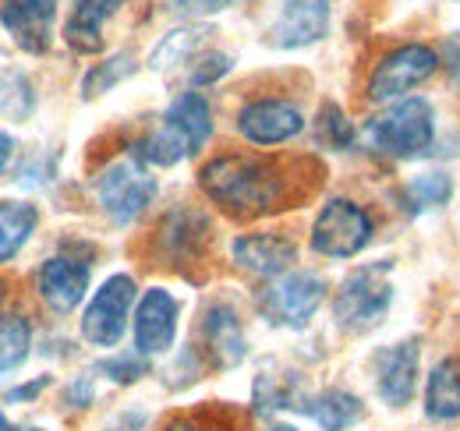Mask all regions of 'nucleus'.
Instances as JSON below:
<instances>
[{
  "instance_id": "obj_4",
  "label": "nucleus",
  "mask_w": 460,
  "mask_h": 431,
  "mask_svg": "<svg viewBox=\"0 0 460 431\" xmlns=\"http://www.w3.org/2000/svg\"><path fill=\"white\" fill-rule=\"evenodd\" d=\"M390 262H368L344 276V283L333 294V315L350 332H368L386 319L394 304V279Z\"/></svg>"
},
{
  "instance_id": "obj_17",
  "label": "nucleus",
  "mask_w": 460,
  "mask_h": 431,
  "mask_svg": "<svg viewBox=\"0 0 460 431\" xmlns=\"http://www.w3.org/2000/svg\"><path fill=\"white\" fill-rule=\"evenodd\" d=\"M36 286H40V297L58 312V315H67L82 304L85 290H89V266L78 262V259H67V255H58V259H47L40 266V276H36Z\"/></svg>"
},
{
  "instance_id": "obj_12",
  "label": "nucleus",
  "mask_w": 460,
  "mask_h": 431,
  "mask_svg": "<svg viewBox=\"0 0 460 431\" xmlns=\"http://www.w3.org/2000/svg\"><path fill=\"white\" fill-rule=\"evenodd\" d=\"M54 22H58V0H4L0 4V25L11 32V40L25 54H47L54 43Z\"/></svg>"
},
{
  "instance_id": "obj_33",
  "label": "nucleus",
  "mask_w": 460,
  "mask_h": 431,
  "mask_svg": "<svg viewBox=\"0 0 460 431\" xmlns=\"http://www.w3.org/2000/svg\"><path fill=\"white\" fill-rule=\"evenodd\" d=\"M93 400H96V392H93V372L78 375L67 385V403H71V407H89Z\"/></svg>"
},
{
  "instance_id": "obj_20",
  "label": "nucleus",
  "mask_w": 460,
  "mask_h": 431,
  "mask_svg": "<svg viewBox=\"0 0 460 431\" xmlns=\"http://www.w3.org/2000/svg\"><path fill=\"white\" fill-rule=\"evenodd\" d=\"M425 414L432 421L460 418V357H447L432 368L429 385H425Z\"/></svg>"
},
{
  "instance_id": "obj_16",
  "label": "nucleus",
  "mask_w": 460,
  "mask_h": 431,
  "mask_svg": "<svg viewBox=\"0 0 460 431\" xmlns=\"http://www.w3.org/2000/svg\"><path fill=\"white\" fill-rule=\"evenodd\" d=\"M230 255H234V262L241 269L266 276V279H277V276H284L294 266L297 244L284 233H241L230 244Z\"/></svg>"
},
{
  "instance_id": "obj_22",
  "label": "nucleus",
  "mask_w": 460,
  "mask_h": 431,
  "mask_svg": "<svg viewBox=\"0 0 460 431\" xmlns=\"http://www.w3.org/2000/svg\"><path fill=\"white\" fill-rule=\"evenodd\" d=\"M308 392L301 385V378L294 372H280V375H262L255 378V410L259 414H277V410H305Z\"/></svg>"
},
{
  "instance_id": "obj_15",
  "label": "nucleus",
  "mask_w": 460,
  "mask_h": 431,
  "mask_svg": "<svg viewBox=\"0 0 460 431\" xmlns=\"http://www.w3.org/2000/svg\"><path fill=\"white\" fill-rule=\"evenodd\" d=\"M330 32V0H284L270 29V43L280 50H301Z\"/></svg>"
},
{
  "instance_id": "obj_26",
  "label": "nucleus",
  "mask_w": 460,
  "mask_h": 431,
  "mask_svg": "<svg viewBox=\"0 0 460 431\" xmlns=\"http://www.w3.org/2000/svg\"><path fill=\"white\" fill-rule=\"evenodd\" d=\"M29 347H32V325L25 315L0 319V372L18 368L29 357Z\"/></svg>"
},
{
  "instance_id": "obj_2",
  "label": "nucleus",
  "mask_w": 460,
  "mask_h": 431,
  "mask_svg": "<svg viewBox=\"0 0 460 431\" xmlns=\"http://www.w3.org/2000/svg\"><path fill=\"white\" fill-rule=\"evenodd\" d=\"M213 135V110L202 92H181L173 100L160 128L135 138L128 156H135L146 166H173V163L195 156Z\"/></svg>"
},
{
  "instance_id": "obj_3",
  "label": "nucleus",
  "mask_w": 460,
  "mask_h": 431,
  "mask_svg": "<svg viewBox=\"0 0 460 431\" xmlns=\"http://www.w3.org/2000/svg\"><path fill=\"white\" fill-rule=\"evenodd\" d=\"M432 138H436V117H432L429 100H421V96L401 100L365 124L368 149H376L379 156H390V160L425 156L432 149Z\"/></svg>"
},
{
  "instance_id": "obj_38",
  "label": "nucleus",
  "mask_w": 460,
  "mask_h": 431,
  "mask_svg": "<svg viewBox=\"0 0 460 431\" xmlns=\"http://www.w3.org/2000/svg\"><path fill=\"white\" fill-rule=\"evenodd\" d=\"M270 431H297V428H290V425H273Z\"/></svg>"
},
{
  "instance_id": "obj_31",
  "label": "nucleus",
  "mask_w": 460,
  "mask_h": 431,
  "mask_svg": "<svg viewBox=\"0 0 460 431\" xmlns=\"http://www.w3.org/2000/svg\"><path fill=\"white\" fill-rule=\"evenodd\" d=\"M188 71H191V82L195 85H213L217 78H224L230 71V57L227 54H199L191 64H188Z\"/></svg>"
},
{
  "instance_id": "obj_5",
  "label": "nucleus",
  "mask_w": 460,
  "mask_h": 431,
  "mask_svg": "<svg viewBox=\"0 0 460 431\" xmlns=\"http://www.w3.org/2000/svg\"><path fill=\"white\" fill-rule=\"evenodd\" d=\"M96 198H100V209L111 216L117 226H128L153 206L156 177L149 173L146 163H138L135 156H124V160L111 163L96 177Z\"/></svg>"
},
{
  "instance_id": "obj_30",
  "label": "nucleus",
  "mask_w": 460,
  "mask_h": 431,
  "mask_svg": "<svg viewBox=\"0 0 460 431\" xmlns=\"http://www.w3.org/2000/svg\"><path fill=\"white\" fill-rule=\"evenodd\" d=\"M96 372L107 375L111 382H117V385H131V382H138L142 375H149V365H146L142 354H120V357H107Z\"/></svg>"
},
{
  "instance_id": "obj_21",
  "label": "nucleus",
  "mask_w": 460,
  "mask_h": 431,
  "mask_svg": "<svg viewBox=\"0 0 460 431\" xmlns=\"http://www.w3.org/2000/svg\"><path fill=\"white\" fill-rule=\"evenodd\" d=\"M305 414H308L323 431H347L361 421L365 407H361L358 396H350L344 389H326V392H319V396H308Z\"/></svg>"
},
{
  "instance_id": "obj_23",
  "label": "nucleus",
  "mask_w": 460,
  "mask_h": 431,
  "mask_svg": "<svg viewBox=\"0 0 460 431\" xmlns=\"http://www.w3.org/2000/svg\"><path fill=\"white\" fill-rule=\"evenodd\" d=\"M40 223V209L32 202H0V266L11 262Z\"/></svg>"
},
{
  "instance_id": "obj_18",
  "label": "nucleus",
  "mask_w": 460,
  "mask_h": 431,
  "mask_svg": "<svg viewBox=\"0 0 460 431\" xmlns=\"http://www.w3.org/2000/svg\"><path fill=\"white\" fill-rule=\"evenodd\" d=\"M202 336H206V350L213 357L217 368H237L248 354V339H244V325H241V315L217 301L206 308L202 315Z\"/></svg>"
},
{
  "instance_id": "obj_25",
  "label": "nucleus",
  "mask_w": 460,
  "mask_h": 431,
  "mask_svg": "<svg viewBox=\"0 0 460 431\" xmlns=\"http://www.w3.org/2000/svg\"><path fill=\"white\" fill-rule=\"evenodd\" d=\"M454 195V180L447 173H418L407 188H403V206L411 213H429L436 206H447Z\"/></svg>"
},
{
  "instance_id": "obj_19",
  "label": "nucleus",
  "mask_w": 460,
  "mask_h": 431,
  "mask_svg": "<svg viewBox=\"0 0 460 431\" xmlns=\"http://www.w3.org/2000/svg\"><path fill=\"white\" fill-rule=\"evenodd\" d=\"M120 7V0H75L71 18L64 25V43L75 54H100L103 50V22Z\"/></svg>"
},
{
  "instance_id": "obj_32",
  "label": "nucleus",
  "mask_w": 460,
  "mask_h": 431,
  "mask_svg": "<svg viewBox=\"0 0 460 431\" xmlns=\"http://www.w3.org/2000/svg\"><path fill=\"white\" fill-rule=\"evenodd\" d=\"M171 11L184 14V18H206V14H220L227 11L234 0H167Z\"/></svg>"
},
{
  "instance_id": "obj_8",
  "label": "nucleus",
  "mask_w": 460,
  "mask_h": 431,
  "mask_svg": "<svg viewBox=\"0 0 460 431\" xmlns=\"http://www.w3.org/2000/svg\"><path fill=\"white\" fill-rule=\"evenodd\" d=\"M439 67V54L425 43H407L383 57L368 78V100L372 103H401L407 92H414L421 82H429Z\"/></svg>"
},
{
  "instance_id": "obj_41",
  "label": "nucleus",
  "mask_w": 460,
  "mask_h": 431,
  "mask_svg": "<svg viewBox=\"0 0 460 431\" xmlns=\"http://www.w3.org/2000/svg\"><path fill=\"white\" fill-rule=\"evenodd\" d=\"M111 431H117V428H111Z\"/></svg>"
},
{
  "instance_id": "obj_10",
  "label": "nucleus",
  "mask_w": 460,
  "mask_h": 431,
  "mask_svg": "<svg viewBox=\"0 0 460 431\" xmlns=\"http://www.w3.org/2000/svg\"><path fill=\"white\" fill-rule=\"evenodd\" d=\"M209 241H213V223H209V216L199 213L195 206H173L171 213L160 219V226H156L160 259H164V266H173V269L202 262Z\"/></svg>"
},
{
  "instance_id": "obj_7",
  "label": "nucleus",
  "mask_w": 460,
  "mask_h": 431,
  "mask_svg": "<svg viewBox=\"0 0 460 431\" xmlns=\"http://www.w3.org/2000/svg\"><path fill=\"white\" fill-rule=\"evenodd\" d=\"M376 226L372 216L350 198H330L312 226V248L326 259H354L368 248Z\"/></svg>"
},
{
  "instance_id": "obj_40",
  "label": "nucleus",
  "mask_w": 460,
  "mask_h": 431,
  "mask_svg": "<svg viewBox=\"0 0 460 431\" xmlns=\"http://www.w3.org/2000/svg\"><path fill=\"white\" fill-rule=\"evenodd\" d=\"M22 431H43V428H22Z\"/></svg>"
},
{
  "instance_id": "obj_1",
  "label": "nucleus",
  "mask_w": 460,
  "mask_h": 431,
  "mask_svg": "<svg viewBox=\"0 0 460 431\" xmlns=\"http://www.w3.org/2000/svg\"><path fill=\"white\" fill-rule=\"evenodd\" d=\"M199 184L213 206L237 219L277 213L294 198V180L284 163L252 156V153H224L199 170Z\"/></svg>"
},
{
  "instance_id": "obj_13",
  "label": "nucleus",
  "mask_w": 460,
  "mask_h": 431,
  "mask_svg": "<svg viewBox=\"0 0 460 431\" xmlns=\"http://www.w3.org/2000/svg\"><path fill=\"white\" fill-rule=\"evenodd\" d=\"M301 128H305V117L288 100H255V103H244L237 113V131L252 145H280L301 135Z\"/></svg>"
},
{
  "instance_id": "obj_11",
  "label": "nucleus",
  "mask_w": 460,
  "mask_h": 431,
  "mask_svg": "<svg viewBox=\"0 0 460 431\" xmlns=\"http://www.w3.org/2000/svg\"><path fill=\"white\" fill-rule=\"evenodd\" d=\"M418 368H421V347L418 339H401L376 357V392L386 407L401 410L414 400L418 389Z\"/></svg>"
},
{
  "instance_id": "obj_37",
  "label": "nucleus",
  "mask_w": 460,
  "mask_h": 431,
  "mask_svg": "<svg viewBox=\"0 0 460 431\" xmlns=\"http://www.w3.org/2000/svg\"><path fill=\"white\" fill-rule=\"evenodd\" d=\"M11 149H14L11 135H4V131H0V170H4V166H7V160H11Z\"/></svg>"
},
{
  "instance_id": "obj_29",
  "label": "nucleus",
  "mask_w": 460,
  "mask_h": 431,
  "mask_svg": "<svg viewBox=\"0 0 460 431\" xmlns=\"http://www.w3.org/2000/svg\"><path fill=\"white\" fill-rule=\"evenodd\" d=\"M14 100H22L25 107H32V103H36V100H32V85H29L22 75H4V78H0V113L11 117V120L29 117Z\"/></svg>"
},
{
  "instance_id": "obj_9",
  "label": "nucleus",
  "mask_w": 460,
  "mask_h": 431,
  "mask_svg": "<svg viewBox=\"0 0 460 431\" xmlns=\"http://www.w3.org/2000/svg\"><path fill=\"white\" fill-rule=\"evenodd\" d=\"M135 294H138V286H135L131 276H124V272L111 276L96 290V297L89 301V308L82 315V336L93 347H103V350L117 347L120 336H124V329H128V315H131Z\"/></svg>"
},
{
  "instance_id": "obj_28",
  "label": "nucleus",
  "mask_w": 460,
  "mask_h": 431,
  "mask_svg": "<svg viewBox=\"0 0 460 431\" xmlns=\"http://www.w3.org/2000/svg\"><path fill=\"white\" fill-rule=\"evenodd\" d=\"M315 138H319V145H326L333 153H344V149L354 145L358 131H354V124L347 120L344 110L337 107V103H323L319 120H315Z\"/></svg>"
},
{
  "instance_id": "obj_6",
  "label": "nucleus",
  "mask_w": 460,
  "mask_h": 431,
  "mask_svg": "<svg viewBox=\"0 0 460 431\" xmlns=\"http://www.w3.org/2000/svg\"><path fill=\"white\" fill-rule=\"evenodd\" d=\"M326 297V279L315 272H284L259 294V312L270 325L305 329Z\"/></svg>"
},
{
  "instance_id": "obj_39",
  "label": "nucleus",
  "mask_w": 460,
  "mask_h": 431,
  "mask_svg": "<svg viewBox=\"0 0 460 431\" xmlns=\"http://www.w3.org/2000/svg\"><path fill=\"white\" fill-rule=\"evenodd\" d=\"M0 431H11V425H7V418L0 414Z\"/></svg>"
},
{
  "instance_id": "obj_24",
  "label": "nucleus",
  "mask_w": 460,
  "mask_h": 431,
  "mask_svg": "<svg viewBox=\"0 0 460 431\" xmlns=\"http://www.w3.org/2000/svg\"><path fill=\"white\" fill-rule=\"evenodd\" d=\"M209 36V29L206 25H188V29H173L167 32L164 40H160V47L153 50L149 57V67H156V71H167L173 64H188V60H195L199 57V47H202V40Z\"/></svg>"
},
{
  "instance_id": "obj_14",
  "label": "nucleus",
  "mask_w": 460,
  "mask_h": 431,
  "mask_svg": "<svg viewBox=\"0 0 460 431\" xmlns=\"http://www.w3.org/2000/svg\"><path fill=\"white\" fill-rule=\"evenodd\" d=\"M177 336V301L171 290L153 286L142 294L138 308H135V350L142 357L153 354H167Z\"/></svg>"
},
{
  "instance_id": "obj_27",
  "label": "nucleus",
  "mask_w": 460,
  "mask_h": 431,
  "mask_svg": "<svg viewBox=\"0 0 460 431\" xmlns=\"http://www.w3.org/2000/svg\"><path fill=\"white\" fill-rule=\"evenodd\" d=\"M135 75V57L131 54H117L103 64H96L85 78H82V96L85 100H96V96H107L114 85H120L124 78Z\"/></svg>"
},
{
  "instance_id": "obj_35",
  "label": "nucleus",
  "mask_w": 460,
  "mask_h": 431,
  "mask_svg": "<svg viewBox=\"0 0 460 431\" xmlns=\"http://www.w3.org/2000/svg\"><path fill=\"white\" fill-rule=\"evenodd\" d=\"M443 64H447L450 78L460 82V32L447 36V43H443Z\"/></svg>"
},
{
  "instance_id": "obj_34",
  "label": "nucleus",
  "mask_w": 460,
  "mask_h": 431,
  "mask_svg": "<svg viewBox=\"0 0 460 431\" xmlns=\"http://www.w3.org/2000/svg\"><path fill=\"white\" fill-rule=\"evenodd\" d=\"M47 385H50V375L32 378V382H25V385H18V389H11V392H7V403H25V400H32V396H40V392H43Z\"/></svg>"
},
{
  "instance_id": "obj_36",
  "label": "nucleus",
  "mask_w": 460,
  "mask_h": 431,
  "mask_svg": "<svg viewBox=\"0 0 460 431\" xmlns=\"http://www.w3.org/2000/svg\"><path fill=\"white\" fill-rule=\"evenodd\" d=\"M164 431H217L213 425H206L202 418H173Z\"/></svg>"
}]
</instances>
